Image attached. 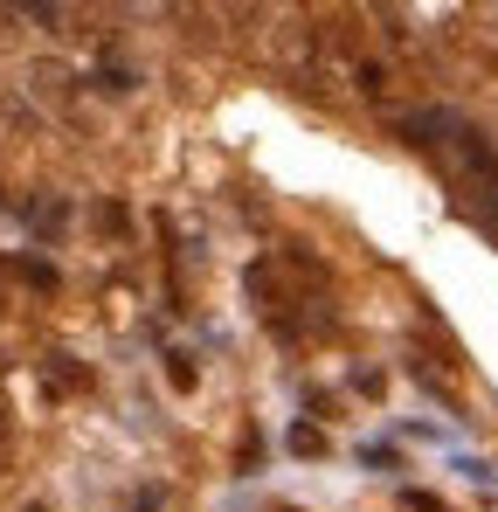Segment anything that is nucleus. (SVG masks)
<instances>
[{"label":"nucleus","mask_w":498,"mask_h":512,"mask_svg":"<svg viewBox=\"0 0 498 512\" xmlns=\"http://www.w3.org/2000/svg\"><path fill=\"white\" fill-rule=\"evenodd\" d=\"M28 90H35L42 104H70V70H63V63H35V70H28Z\"/></svg>","instance_id":"obj_1"}]
</instances>
